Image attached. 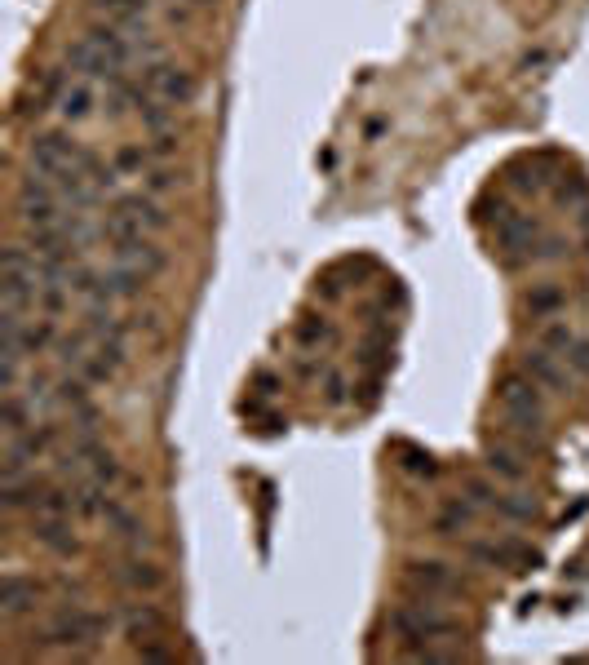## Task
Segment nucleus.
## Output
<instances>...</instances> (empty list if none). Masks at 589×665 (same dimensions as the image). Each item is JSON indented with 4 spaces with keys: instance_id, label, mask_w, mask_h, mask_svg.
Returning a JSON list of instances; mask_svg holds the SVG:
<instances>
[{
    "instance_id": "obj_22",
    "label": "nucleus",
    "mask_w": 589,
    "mask_h": 665,
    "mask_svg": "<svg viewBox=\"0 0 589 665\" xmlns=\"http://www.w3.org/2000/svg\"><path fill=\"white\" fill-rule=\"evenodd\" d=\"M98 14H107V23H142L147 18V0H93Z\"/></svg>"
},
{
    "instance_id": "obj_14",
    "label": "nucleus",
    "mask_w": 589,
    "mask_h": 665,
    "mask_svg": "<svg viewBox=\"0 0 589 665\" xmlns=\"http://www.w3.org/2000/svg\"><path fill=\"white\" fill-rule=\"evenodd\" d=\"M0 426H5V439H18L23 431L36 426V408H31V399L23 391H9L5 395V408H0Z\"/></svg>"
},
{
    "instance_id": "obj_30",
    "label": "nucleus",
    "mask_w": 589,
    "mask_h": 665,
    "mask_svg": "<svg viewBox=\"0 0 589 665\" xmlns=\"http://www.w3.org/2000/svg\"><path fill=\"white\" fill-rule=\"evenodd\" d=\"M563 360H567V368H572L576 377H589V337H576L572 351H567Z\"/></svg>"
},
{
    "instance_id": "obj_3",
    "label": "nucleus",
    "mask_w": 589,
    "mask_h": 665,
    "mask_svg": "<svg viewBox=\"0 0 589 665\" xmlns=\"http://www.w3.org/2000/svg\"><path fill=\"white\" fill-rule=\"evenodd\" d=\"M390 626H395L408 643H417V639L430 643V639H452V634H461V621L452 617V612H443L430 595H412L408 603H399Z\"/></svg>"
},
{
    "instance_id": "obj_16",
    "label": "nucleus",
    "mask_w": 589,
    "mask_h": 665,
    "mask_svg": "<svg viewBox=\"0 0 589 665\" xmlns=\"http://www.w3.org/2000/svg\"><path fill=\"white\" fill-rule=\"evenodd\" d=\"M85 36H89L93 45H98L102 54H107L111 63H116V67H124V63H129V58H133V45H129V40H124V36H120V27H116V23H93Z\"/></svg>"
},
{
    "instance_id": "obj_12",
    "label": "nucleus",
    "mask_w": 589,
    "mask_h": 665,
    "mask_svg": "<svg viewBox=\"0 0 589 665\" xmlns=\"http://www.w3.org/2000/svg\"><path fill=\"white\" fill-rule=\"evenodd\" d=\"M541 235L532 218H523V213H510L505 222H496V244H501L505 253H523V258H532V240Z\"/></svg>"
},
{
    "instance_id": "obj_19",
    "label": "nucleus",
    "mask_w": 589,
    "mask_h": 665,
    "mask_svg": "<svg viewBox=\"0 0 589 665\" xmlns=\"http://www.w3.org/2000/svg\"><path fill=\"white\" fill-rule=\"evenodd\" d=\"M14 444L23 448V453L31 457V462H40V457H45V453H54V448H58V426H54V422H36V426H31V431H23V435H18Z\"/></svg>"
},
{
    "instance_id": "obj_4",
    "label": "nucleus",
    "mask_w": 589,
    "mask_h": 665,
    "mask_svg": "<svg viewBox=\"0 0 589 665\" xmlns=\"http://www.w3.org/2000/svg\"><path fill=\"white\" fill-rule=\"evenodd\" d=\"M403 586H408V595H430V599L470 595L465 581L448 564H439V559H417V564H408V568H403Z\"/></svg>"
},
{
    "instance_id": "obj_26",
    "label": "nucleus",
    "mask_w": 589,
    "mask_h": 665,
    "mask_svg": "<svg viewBox=\"0 0 589 665\" xmlns=\"http://www.w3.org/2000/svg\"><path fill=\"white\" fill-rule=\"evenodd\" d=\"M297 342H302V346H319V342H333V324H328L324 315H306V320L297 324Z\"/></svg>"
},
{
    "instance_id": "obj_10",
    "label": "nucleus",
    "mask_w": 589,
    "mask_h": 665,
    "mask_svg": "<svg viewBox=\"0 0 589 665\" xmlns=\"http://www.w3.org/2000/svg\"><path fill=\"white\" fill-rule=\"evenodd\" d=\"M116 581L124 590H133V595H155V590L164 586V568L155 564V559L133 555V559H124V564L116 568Z\"/></svg>"
},
{
    "instance_id": "obj_31",
    "label": "nucleus",
    "mask_w": 589,
    "mask_h": 665,
    "mask_svg": "<svg viewBox=\"0 0 589 665\" xmlns=\"http://www.w3.org/2000/svg\"><path fill=\"white\" fill-rule=\"evenodd\" d=\"M182 182V173H173V169H151L147 173V196H164V191H173Z\"/></svg>"
},
{
    "instance_id": "obj_21",
    "label": "nucleus",
    "mask_w": 589,
    "mask_h": 665,
    "mask_svg": "<svg viewBox=\"0 0 589 665\" xmlns=\"http://www.w3.org/2000/svg\"><path fill=\"white\" fill-rule=\"evenodd\" d=\"M470 524H474V510L465 506V501H443V510L434 515V532H439V537H457V532Z\"/></svg>"
},
{
    "instance_id": "obj_25",
    "label": "nucleus",
    "mask_w": 589,
    "mask_h": 665,
    "mask_svg": "<svg viewBox=\"0 0 589 665\" xmlns=\"http://www.w3.org/2000/svg\"><path fill=\"white\" fill-rule=\"evenodd\" d=\"M395 453H399V466L408 470V475H421V479H430L434 470H439V466H434V457H430V453H421V448H412V444H399Z\"/></svg>"
},
{
    "instance_id": "obj_32",
    "label": "nucleus",
    "mask_w": 589,
    "mask_h": 665,
    "mask_svg": "<svg viewBox=\"0 0 589 665\" xmlns=\"http://www.w3.org/2000/svg\"><path fill=\"white\" fill-rule=\"evenodd\" d=\"M328 404H346V377L341 373L328 377Z\"/></svg>"
},
{
    "instance_id": "obj_23",
    "label": "nucleus",
    "mask_w": 589,
    "mask_h": 665,
    "mask_svg": "<svg viewBox=\"0 0 589 665\" xmlns=\"http://www.w3.org/2000/svg\"><path fill=\"white\" fill-rule=\"evenodd\" d=\"M89 475L98 479L102 488H116L120 479H124V466H120V457L111 453V448H98V453L89 457Z\"/></svg>"
},
{
    "instance_id": "obj_6",
    "label": "nucleus",
    "mask_w": 589,
    "mask_h": 665,
    "mask_svg": "<svg viewBox=\"0 0 589 665\" xmlns=\"http://www.w3.org/2000/svg\"><path fill=\"white\" fill-rule=\"evenodd\" d=\"M111 262L133 266V271H142L151 280V275H160L169 266V249H160L151 235H124V240H111Z\"/></svg>"
},
{
    "instance_id": "obj_11",
    "label": "nucleus",
    "mask_w": 589,
    "mask_h": 665,
    "mask_svg": "<svg viewBox=\"0 0 589 665\" xmlns=\"http://www.w3.org/2000/svg\"><path fill=\"white\" fill-rule=\"evenodd\" d=\"M93 107H98V89L89 85V80H67V89L58 94V116L67 120V125H80V120L93 116Z\"/></svg>"
},
{
    "instance_id": "obj_24",
    "label": "nucleus",
    "mask_w": 589,
    "mask_h": 665,
    "mask_svg": "<svg viewBox=\"0 0 589 665\" xmlns=\"http://www.w3.org/2000/svg\"><path fill=\"white\" fill-rule=\"evenodd\" d=\"M572 342H576V329L567 320H550L541 333H536V346H545V351H554V355H567Z\"/></svg>"
},
{
    "instance_id": "obj_28",
    "label": "nucleus",
    "mask_w": 589,
    "mask_h": 665,
    "mask_svg": "<svg viewBox=\"0 0 589 665\" xmlns=\"http://www.w3.org/2000/svg\"><path fill=\"white\" fill-rule=\"evenodd\" d=\"M554 200L558 204H585L589 200V182L576 178V173H572V178H558L554 182Z\"/></svg>"
},
{
    "instance_id": "obj_33",
    "label": "nucleus",
    "mask_w": 589,
    "mask_h": 665,
    "mask_svg": "<svg viewBox=\"0 0 589 665\" xmlns=\"http://www.w3.org/2000/svg\"><path fill=\"white\" fill-rule=\"evenodd\" d=\"M191 5H213V0H191Z\"/></svg>"
},
{
    "instance_id": "obj_20",
    "label": "nucleus",
    "mask_w": 589,
    "mask_h": 665,
    "mask_svg": "<svg viewBox=\"0 0 589 665\" xmlns=\"http://www.w3.org/2000/svg\"><path fill=\"white\" fill-rule=\"evenodd\" d=\"M483 462H488L492 475L510 479V484H523V479H527V462L519 453H510V448H501V444H492L488 453H483Z\"/></svg>"
},
{
    "instance_id": "obj_2",
    "label": "nucleus",
    "mask_w": 589,
    "mask_h": 665,
    "mask_svg": "<svg viewBox=\"0 0 589 665\" xmlns=\"http://www.w3.org/2000/svg\"><path fill=\"white\" fill-rule=\"evenodd\" d=\"M169 213L164 204L147 196V191H133V196H120L116 204L107 209V222H102V240H124V235H160L169 231Z\"/></svg>"
},
{
    "instance_id": "obj_29",
    "label": "nucleus",
    "mask_w": 589,
    "mask_h": 665,
    "mask_svg": "<svg viewBox=\"0 0 589 665\" xmlns=\"http://www.w3.org/2000/svg\"><path fill=\"white\" fill-rule=\"evenodd\" d=\"M151 147H120L116 151V169H147L151 165Z\"/></svg>"
},
{
    "instance_id": "obj_8",
    "label": "nucleus",
    "mask_w": 589,
    "mask_h": 665,
    "mask_svg": "<svg viewBox=\"0 0 589 665\" xmlns=\"http://www.w3.org/2000/svg\"><path fill=\"white\" fill-rule=\"evenodd\" d=\"M40 603V581L27 577V572L9 568L5 581H0V612H5V621H18V617H31Z\"/></svg>"
},
{
    "instance_id": "obj_9",
    "label": "nucleus",
    "mask_w": 589,
    "mask_h": 665,
    "mask_svg": "<svg viewBox=\"0 0 589 665\" xmlns=\"http://www.w3.org/2000/svg\"><path fill=\"white\" fill-rule=\"evenodd\" d=\"M31 537H36L45 550H54V555H76L80 550L76 532H71V515H36Z\"/></svg>"
},
{
    "instance_id": "obj_1",
    "label": "nucleus",
    "mask_w": 589,
    "mask_h": 665,
    "mask_svg": "<svg viewBox=\"0 0 589 665\" xmlns=\"http://www.w3.org/2000/svg\"><path fill=\"white\" fill-rule=\"evenodd\" d=\"M496 404L510 435H519L527 448H545V386L532 382L523 368L505 373L496 382Z\"/></svg>"
},
{
    "instance_id": "obj_5",
    "label": "nucleus",
    "mask_w": 589,
    "mask_h": 665,
    "mask_svg": "<svg viewBox=\"0 0 589 665\" xmlns=\"http://www.w3.org/2000/svg\"><path fill=\"white\" fill-rule=\"evenodd\" d=\"M147 89L155 98H164L169 107H191L200 98V80H195L191 67L182 63H151L147 67Z\"/></svg>"
},
{
    "instance_id": "obj_13",
    "label": "nucleus",
    "mask_w": 589,
    "mask_h": 665,
    "mask_svg": "<svg viewBox=\"0 0 589 665\" xmlns=\"http://www.w3.org/2000/svg\"><path fill=\"white\" fill-rule=\"evenodd\" d=\"M523 306H527V315H532V320H554V315L567 306V289H563V284H554V280L532 284V289H527V298H523Z\"/></svg>"
},
{
    "instance_id": "obj_15",
    "label": "nucleus",
    "mask_w": 589,
    "mask_h": 665,
    "mask_svg": "<svg viewBox=\"0 0 589 665\" xmlns=\"http://www.w3.org/2000/svg\"><path fill=\"white\" fill-rule=\"evenodd\" d=\"M160 630H164V612L155 608V603H133V608L124 612V634H129L133 643L155 639Z\"/></svg>"
},
{
    "instance_id": "obj_27",
    "label": "nucleus",
    "mask_w": 589,
    "mask_h": 665,
    "mask_svg": "<svg viewBox=\"0 0 589 665\" xmlns=\"http://www.w3.org/2000/svg\"><path fill=\"white\" fill-rule=\"evenodd\" d=\"M58 399L67 408H85L93 404L89 399V377H80V373H71V377H62V386H58Z\"/></svg>"
},
{
    "instance_id": "obj_18",
    "label": "nucleus",
    "mask_w": 589,
    "mask_h": 665,
    "mask_svg": "<svg viewBox=\"0 0 589 665\" xmlns=\"http://www.w3.org/2000/svg\"><path fill=\"white\" fill-rule=\"evenodd\" d=\"M510 187L523 191V196H541L550 187V173H545L541 160H514L510 165Z\"/></svg>"
},
{
    "instance_id": "obj_7",
    "label": "nucleus",
    "mask_w": 589,
    "mask_h": 665,
    "mask_svg": "<svg viewBox=\"0 0 589 665\" xmlns=\"http://www.w3.org/2000/svg\"><path fill=\"white\" fill-rule=\"evenodd\" d=\"M523 373L532 377V382H541L545 391H554V395H567L572 391V368H567L563 355H554V351H545V346H532V351L523 355Z\"/></svg>"
},
{
    "instance_id": "obj_17",
    "label": "nucleus",
    "mask_w": 589,
    "mask_h": 665,
    "mask_svg": "<svg viewBox=\"0 0 589 665\" xmlns=\"http://www.w3.org/2000/svg\"><path fill=\"white\" fill-rule=\"evenodd\" d=\"M58 324H54V315H45V320H27L23 324V333H18V342H23V351L27 355H45V351H54L58 346Z\"/></svg>"
}]
</instances>
